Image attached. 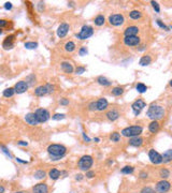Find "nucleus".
I'll list each match as a JSON object with an SVG mask.
<instances>
[{"label": "nucleus", "mask_w": 172, "mask_h": 193, "mask_svg": "<svg viewBox=\"0 0 172 193\" xmlns=\"http://www.w3.org/2000/svg\"><path fill=\"white\" fill-rule=\"evenodd\" d=\"M69 29H70V26H69V24H67V23H62V24L58 26V28H57V30H56L57 37L60 38V39H62V38H65L67 34H68Z\"/></svg>", "instance_id": "4468645a"}, {"label": "nucleus", "mask_w": 172, "mask_h": 193, "mask_svg": "<svg viewBox=\"0 0 172 193\" xmlns=\"http://www.w3.org/2000/svg\"><path fill=\"white\" fill-rule=\"evenodd\" d=\"M135 90L139 93H144L148 90V86L143 83H138L137 85H135Z\"/></svg>", "instance_id": "f704fd0d"}, {"label": "nucleus", "mask_w": 172, "mask_h": 193, "mask_svg": "<svg viewBox=\"0 0 172 193\" xmlns=\"http://www.w3.org/2000/svg\"><path fill=\"white\" fill-rule=\"evenodd\" d=\"M143 132V128L141 126H130V127H126L122 130L120 134L125 137H135L140 136L141 133Z\"/></svg>", "instance_id": "7ed1b4c3"}, {"label": "nucleus", "mask_w": 172, "mask_h": 193, "mask_svg": "<svg viewBox=\"0 0 172 193\" xmlns=\"http://www.w3.org/2000/svg\"><path fill=\"white\" fill-rule=\"evenodd\" d=\"M16 161H17V162H20V163H24V164H27V163H28L27 161H23V160H21L20 158H16Z\"/></svg>", "instance_id": "bf43d9fd"}, {"label": "nucleus", "mask_w": 172, "mask_h": 193, "mask_svg": "<svg viewBox=\"0 0 172 193\" xmlns=\"http://www.w3.org/2000/svg\"><path fill=\"white\" fill-rule=\"evenodd\" d=\"M151 62H152V57H151L150 55H144V56L141 57L140 61H139V64H140L141 67H146L148 66V64H151Z\"/></svg>", "instance_id": "a878e982"}, {"label": "nucleus", "mask_w": 172, "mask_h": 193, "mask_svg": "<svg viewBox=\"0 0 172 193\" xmlns=\"http://www.w3.org/2000/svg\"><path fill=\"white\" fill-rule=\"evenodd\" d=\"M25 48L27 49H36L38 47V43L37 42H33V41H30V42H26L24 44Z\"/></svg>", "instance_id": "58836bf2"}, {"label": "nucleus", "mask_w": 172, "mask_h": 193, "mask_svg": "<svg viewBox=\"0 0 172 193\" xmlns=\"http://www.w3.org/2000/svg\"><path fill=\"white\" fill-rule=\"evenodd\" d=\"M139 32H140L139 27H137V26H128L124 30V36L125 37H135V36L139 34Z\"/></svg>", "instance_id": "a211bd4d"}, {"label": "nucleus", "mask_w": 172, "mask_h": 193, "mask_svg": "<svg viewBox=\"0 0 172 193\" xmlns=\"http://www.w3.org/2000/svg\"><path fill=\"white\" fill-rule=\"evenodd\" d=\"M106 116H107V118L110 120V121H115V120H117L118 118H119L120 114H119V112H118L117 110L113 108V110L108 111V112H107V114H106Z\"/></svg>", "instance_id": "4be33fe9"}, {"label": "nucleus", "mask_w": 172, "mask_h": 193, "mask_svg": "<svg viewBox=\"0 0 172 193\" xmlns=\"http://www.w3.org/2000/svg\"><path fill=\"white\" fill-rule=\"evenodd\" d=\"M171 188V183L167 180V179H161L160 181H158L156 185V192L158 193H167Z\"/></svg>", "instance_id": "9d476101"}, {"label": "nucleus", "mask_w": 172, "mask_h": 193, "mask_svg": "<svg viewBox=\"0 0 172 193\" xmlns=\"http://www.w3.org/2000/svg\"><path fill=\"white\" fill-rule=\"evenodd\" d=\"M145 106H146V103H145L142 99H138V100H135V102L131 104V108H132L133 114H135V116L139 115L141 113V111H142Z\"/></svg>", "instance_id": "9b49d317"}, {"label": "nucleus", "mask_w": 172, "mask_h": 193, "mask_svg": "<svg viewBox=\"0 0 172 193\" xmlns=\"http://www.w3.org/2000/svg\"><path fill=\"white\" fill-rule=\"evenodd\" d=\"M140 193H157V192L153 188H151V187H143V188L141 189Z\"/></svg>", "instance_id": "37998d69"}, {"label": "nucleus", "mask_w": 172, "mask_h": 193, "mask_svg": "<svg viewBox=\"0 0 172 193\" xmlns=\"http://www.w3.org/2000/svg\"><path fill=\"white\" fill-rule=\"evenodd\" d=\"M13 88H14L15 93H17V95H22V93L26 92V91L28 90L29 86L27 85V83H26L25 81H20L15 84Z\"/></svg>", "instance_id": "ddd939ff"}, {"label": "nucleus", "mask_w": 172, "mask_h": 193, "mask_svg": "<svg viewBox=\"0 0 172 193\" xmlns=\"http://www.w3.org/2000/svg\"><path fill=\"white\" fill-rule=\"evenodd\" d=\"M85 71H86V68L83 66H79L75 70H74V72H75L76 75H82L83 73H85Z\"/></svg>", "instance_id": "79ce46f5"}, {"label": "nucleus", "mask_w": 172, "mask_h": 193, "mask_svg": "<svg viewBox=\"0 0 172 193\" xmlns=\"http://www.w3.org/2000/svg\"><path fill=\"white\" fill-rule=\"evenodd\" d=\"M170 175H171V173H170V170L168 169H161L159 171V176L162 179H168L170 177Z\"/></svg>", "instance_id": "c9c22d12"}, {"label": "nucleus", "mask_w": 172, "mask_h": 193, "mask_svg": "<svg viewBox=\"0 0 172 193\" xmlns=\"http://www.w3.org/2000/svg\"><path fill=\"white\" fill-rule=\"evenodd\" d=\"M60 176H62V172L59 171V170H57V169H52V170H49V177L52 179V180H57V179H58Z\"/></svg>", "instance_id": "393cba45"}, {"label": "nucleus", "mask_w": 172, "mask_h": 193, "mask_svg": "<svg viewBox=\"0 0 172 193\" xmlns=\"http://www.w3.org/2000/svg\"><path fill=\"white\" fill-rule=\"evenodd\" d=\"M34 114H36V116H37L38 120H39V123H43V122H46L47 120L51 118V114H49V112L46 110V108H43V107L36 110Z\"/></svg>", "instance_id": "0eeeda50"}, {"label": "nucleus", "mask_w": 172, "mask_h": 193, "mask_svg": "<svg viewBox=\"0 0 172 193\" xmlns=\"http://www.w3.org/2000/svg\"><path fill=\"white\" fill-rule=\"evenodd\" d=\"M0 148L2 149V151L5 152V154H7V156L9 157V158H12V156H11L10 151H9V150H8V148H7V147H5V146H3V145H0Z\"/></svg>", "instance_id": "603ef678"}, {"label": "nucleus", "mask_w": 172, "mask_h": 193, "mask_svg": "<svg viewBox=\"0 0 172 193\" xmlns=\"http://www.w3.org/2000/svg\"><path fill=\"white\" fill-rule=\"evenodd\" d=\"M109 106V102L106 98H99L98 100L96 101V107H97V111L99 112H103V111H106Z\"/></svg>", "instance_id": "6ab92c4d"}, {"label": "nucleus", "mask_w": 172, "mask_h": 193, "mask_svg": "<svg viewBox=\"0 0 172 193\" xmlns=\"http://www.w3.org/2000/svg\"><path fill=\"white\" fill-rule=\"evenodd\" d=\"M166 115V110L164 106L158 104H155V103H152V104L148 106V112H146V116H148L150 119L152 120H160L165 117Z\"/></svg>", "instance_id": "f03ea898"}, {"label": "nucleus", "mask_w": 172, "mask_h": 193, "mask_svg": "<svg viewBox=\"0 0 172 193\" xmlns=\"http://www.w3.org/2000/svg\"><path fill=\"white\" fill-rule=\"evenodd\" d=\"M93 34H94V28L91 27V26H89V25H84L83 27L81 28V31L75 34V37L76 39L84 41V40H87L91 37H93Z\"/></svg>", "instance_id": "423d86ee"}, {"label": "nucleus", "mask_w": 172, "mask_h": 193, "mask_svg": "<svg viewBox=\"0 0 172 193\" xmlns=\"http://www.w3.org/2000/svg\"><path fill=\"white\" fill-rule=\"evenodd\" d=\"M128 144L132 147H141L144 144V139L141 136H135V137H130L129 139V142Z\"/></svg>", "instance_id": "412c9836"}, {"label": "nucleus", "mask_w": 172, "mask_h": 193, "mask_svg": "<svg viewBox=\"0 0 172 193\" xmlns=\"http://www.w3.org/2000/svg\"><path fill=\"white\" fill-rule=\"evenodd\" d=\"M144 49H145V46L143 45V46H141V48H139L138 51H144Z\"/></svg>", "instance_id": "e2e57ef3"}, {"label": "nucleus", "mask_w": 172, "mask_h": 193, "mask_svg": "<svg viewBox=\"0 0 172 193\" xmlns=\"http://www.w3.org/2000/svg\"><path fill=\"white\" fill-rule=\"evenodd\" d=\"M120 172H122L123 174H125V175H129V174H132L133 172H135V167L129 166V165H126V166H124L123 169L120 170Z\"/></svg>", "instance_id": "e433bc0d"}, {"label": "nucleus", "mask_w": 172, "mask_h": 193, "mask_svg": "<svg viewBox=\"0 0 172 193\" xmlns=\"http://www.w3.org/2000/svg\"><path fill=\"white\" fill-rule=\"evenodd\" d=\"M123 93H124V88L123 87H119V86L114 87V88H112V90H111V95H114V97H120Z\"/></svg>", "instance_id": "c756f323"}, {"label": "nucleus", "mask_w": 172, "mask_h": 193, "mask_svg": "<svg viewBox=\"0 0 172 193\" xmlns=\"http://www.w3.org/2000/svg\"><path fill=\"white\" fill-rule=\"evenodd\" d=\"M87 107H88V111H91V112H95V111H97L96 101H91V102H89Z\"/></svg>", "instance_id": "49530a36"}, {"label": "nucleus", "mask_w": 172, "mask_h": 193, "mask_svg": "<svg viewBox=\"0 0 172 193\" xmlns=\"http://www.w3.org/2000/svg\"><path fill=\"white\" fill-rule=\"evenodd\" d=\"M9 24H10V20H5V18H1V20H0V28H1V29L5 27H9Z\"/></svg>", "instance_id": "c03bdc74"}, {"label": "nucleus", "mask_w": 172, "mask_h": 193, "mask_svg": "<svg viewBox=\"0 0 172 193\" xmlns=\"http://www.w3.org/2000/svg\"><path fill=\"white\" fill-rule=\"evenodd\" d=\"M123 42L126 46H129V47L139 46L141 43V39L138 37V36H135V37H125L123 40Z\"/></svg>", "instance_id": "f8f14e48"}, {"label": "nucleus", "mask_w": 172, "mask_h": 193, "mask_svg": "<svg viewBox=\"0 0 172 193\" xmlns=\"http://www.w3.org/2000/svg\"><path fill=\"white\" fill-rule=\"evenodd\" d=\"M64 48L67 53H72V51H75L76 45L73 41H68V42H66V44L64 45Z\"/></svg>", "instance_id": "cd10ccee"}, {"label": "nucleus", "mask_w": 172, "mask_h": 193, "mask_svg": "<svg viewBox=\"0 0 172 193\" xmlns=\"http://www.w3.org/2000/svg\"><path fill=\"white\" fill-rule=\"evenodd\" d=\"M148 159L155 165H158V164L162 163V157L161 154L158 151H156L155 149H150L148 150Z\"/></svg>", "instance_id": "1a4fd4ad"}, {"label": "nucleus", "mask_w": 172, "mask_h": 193, "mask_svg": "<svg viewBox=\"0 0 172 193\" xmlns=\"http://www.w3.org/2000/svg\"><path fill=\"white\" fill-rule=\"evenodd\" d=\"M87 54H88V51H87L86 46H82L81 48L79 49V55H80V56H86Z\"/></svg>", "instance_id": "de8ad7c7"}, {"label": "nucleus", "mask_w": 172, "mask_h": 193, "mask_svg": "<svg viewBox=\"0 0 172 193\" xmlns=\"http://www.w3.org/2000/svg\"><path fill=\"white\" fill-rule=\"evenodd\" d=\"M94 23H95V25H96V26L101 27V26H103V25H104V23H106V18H104V16H103L102 14H99V15H97V16L95 17Z\"/></svg>", "instance_id": "c85d7f7f"}, {"label": "nucleus", "mask_w": 172, "mask_h": 193, "mask_svg": "<svg viewBox=\"0 0 172 193\" xmlns=\"http://www.w3.org/2000/svg\"><path fill=\"white\" fill-rule=\"evenodd\" d=\"M55 91V86L53 84L46 83L44 85H40L38 86L37 88L34 89V95L37 97H44L46 95H51Z\"/></svg>", "instance_id": "20e7f679"}, {"label": "nucleus", "mask_w": 172, "mask_h": 193, "mask_svg": "<svg viewBox=\"0 0 172 193\" xmlns=\"http://www.w3.org/2000/svg\"><path fill=\"white\" fill-rule=\"evenodd\" d=\"M69 103H70V101L67 98H62L59 100V104L62 105V106H67V105H69Z\"/></svg>", "instance_id": "8fccbe9b"}, {"label": "nucleus", "mask_w": 172, "mask_h": 193, "mask_svg": "<svg viewBox=\"0 0 172 193\" xmlns=\"http://www.w3.org/2000/svg\"><path fill=\"white\" fill-rule=\"evenodd\" d=\"M60 68L66 74H71L74 72V67L70 61H62L60 64Z\"/></svg>", "instance_id": "aec40b11"}, {"label": "nucleus", "mask_w": 172, "mask_h": 193, "mask_svg": "<svg viewBox=\"0 0 172 193\" xmlns=\"http://www.w3.org/2000/svg\"><path fill=\"white\" fill-rule=\"evenodd\" d=\"M161 157L164 163H170L172 161V149H168L167 151L164 152V154H161Z\"/></svg>", "instance_id": "bb28decb"}, {"label": "nucleus", "mask_w": 172, "mask_h": 193, "mask_svg": "<svg viewBox=\"0 0 172 193\" xmlns=\"http://www.w3.org/2000/svg\"><path fill=\"white\" fill-rule=\"evenodd\" d=\"M94 142L99 143V142H100V139H99V137H95V139H94Z\"/></svg>", "instance_id": "680f3d73"}, {"label": "nucleus", "mask_w": 172, "mask_h": 193, "mask_svg": "<svg viewBox=\"0 0 172 193\" xmlns=\"http://www.w3.org/2000/svg\"><path fill=\"white\" fill-rule=\"evenodd\" d=\"M38 10H39L40 12L44 10V2H39V5H38Z\"/></svg>", "instance_id": "4d7b16f0"}, {"label": "nucleus", "mask_w": 172, "mask_h": 193, "mask_svg": "<svg viewBox=\"0 0 172 193\" xmlns=\"http://www.w3.org/2000/svg\"><path fill=\"white\" fill-rule=\"evenodd\" d=\"M3 97L5 98H12L13 95H15V91H14V88L13 87H9V88H5L2 92Z\"/></svg>", "instance_id": "473e14b6"}, {"label": "nucleus", "mask_w": 172, "mask_h": 193, "mask_svg": "<svg viewBox=\"0 0 172 193\" xmlns=\"http://www.w3.org/2000/svg\"><path fill=\"white\" fill-rule=\"evenodd\" d=\"M14 41H15V36L14 34H10L5 37V39L2 42V47L5 51H9V49H12L14 47Z\"/></svg>", "instance_id": "2eb2a0df"}, {"label": "nucleus", "mask_w": 172, "mask_h": 193, "mask_svg": "<svg viewBox=\"0 0 172 193\" xmlns=\"http://www.w3.org/2000/svg\"><path fill=\"white\" fill-rule=\"evenodd\" d=\"M36 81H37V77H36V75H34L33 73L32 74H29L28 76H26V83H27V85L29 86H33L34 83H36Z\"/></svg>", "instance_id": "72a5a7b5"}, {"label": "nucleus", "mask_w": 172, "mask_h": 193, "mask_svg": "<svg viewBox=\"0 0 172 193\" xmlns=\"http://www.w3.org/2000/svg\"><path fill=\"white\" fill-rule=\"evenodd\" d=\"M139 177H140L141 179H146L148 177V174L146 173V172L142 171V172H140V174H139Z\"/></svg>", "instance_id": "864d4df0"}, {"label": "nucleus", "mask_w": 172, "mask_h": 193, "mask_svg": "<svg viewBox=\"0 0 172 193\" xmlns=\"http://www.w3.org/2000/svg\"><path fill=\"white\" fill-rule=\"evenodd\" d=\"M82 136H83V139H84V141H85L86 143H89V142H91V139H89V137H88V136H87V135L85 134V132H83V133H82Z\"/></svg>", "instance_id": "6e6d98bb"}, {"label": "nucleus", "mask_w": 172, "mask_h": 193, "mask_svg": "<svg viewBox=\"0 0 172 193\" xmlns=\"http://www.w3.org/2000/svg\"><path fill=\"white\" fill-rule=\"evenodd\" d=\"M83 178H84V176H83V175H82V174H76L75 177H74V179H75L76 181H81V180H83Z\"/></svg>", "instance_id": "5fc2aeb1"}, {"label": "nucleus", "mask_w": 172, "mask_h": 193, "mask_svg": "<svg viewBox=\"0 0 172 193\" xmlns=\"http://www.w3.org/2000/svg\"><path fill=\"white\" fill-rule=\"evenodd\" d=\"M65 118H66V114H62V113H56V114L52 116V119L53 120H62Z\"/></svg>", "instance_id": "a19ab883"}, {"label": "nucleus", "mask_w": 172, "mask_h": 193, "mask_svg": "<svg viewBox=\"0 0 172 193\" xmlns=\"http://www.w3.org/2000/svg\"><path fill=\"white\" fill-rule=\"evenodd\" d=\"M151 5H152L153 9L155 10V12L159 13L160 12V7H159V3L157 1H151Z\"/></svg>", "instance_id": "a18cd8bd"}, {"label": "nucleus", "mask_w": 172, "mask_h": 193, "mask_svg": "<svg viewBox=\"0 0 172 193\" xmlns=\"http://www.w3.org/2000/svg\"><path fill=\"white\" fill-rule=\"evenodd\" d=\"M94 164V159L91 156H88V154H86V156H83L80 158L79 162H78V166H79V169L81 171H89L91 167L93 166Z\"/></svg>", "instance_id": "39448f33"}, {"label": "nucleus", "mask_w": 172, "mask_h": 193, "mask_svg": "<svg viewBox=\"0 0 172 193\" xmlns=\"http://www.w3.org/2000/svg\"><path fill=\"white\" fill-rule=\"evenodd\" d=\"M109 23L114 27H118L125 23V17L123 14H112L109 16Z\"/></svg>", "instance_id": "6e6552de"}, {"label": "nucleus", "mask_w": 172, "mask_h": 193, "mask_svg": "<svg viewBox=\"0 0 172 193\" xmlns=\"http://www.w3.org/2000/svg\"><path fill=\"white\" fill-rule=\"evenodd\" d=\"M2 32H3V31H2V29L0 28V34H2Z\"/></svg>", "instance_id": "69168bd1"}, {"label": "nucleus", "mask_w": 172, "mask_h": 193, "mask_svg": "<svg viewBox=\"0 0 172 193\" xmlns=\"http://www.w3.org/2000/svg\"><path fill=\"white\" fill-rule=\"evenodd\" d=\"M5 188L0 185V193H5Z\"/></svg>", "instance_id": "052dcab7"}, {"label": "nucleus", "mask_w": 172, "mask_h": 193, "mask_svg": "<svg viewBox=\"0 0 172 193\" xmlns=\"http://www.w3.org/2000/svg\"><path fill=\"white\" fill-rule=\"evenodd\" d=\"M160 129V123L159 121H157V120H152V121L150 122V125H148V131H150L151 133H157L158 131H159Z\"/></svg>", "instance_id": "5701e85b"}, {"label": "nucleus", "mask_w": 172, "mask_h": 193, "mask_svg": "<svg viewBox=\"0 0 172 193\" xmlns=\"http://www.w3.org/2000/svg\"><path fill=\"white\" fill-rule=\"evenodd\" d=\"M45 176H46V173H45L43 170H38V171L34 172L33 174V177L38 180H42V179H44Z\"/></svg>", "instance_id": "2f4dec72"}, {"label": "nucleus", "mask_w": 172, "mask_h": 193, "mask_svg": "<svg viewBox=\"0 0 172 193\" xmlns=\"http://www.w3.org/2000/svg\"><path fill=\"white\" fill-rule=\"evenodd\" d=\"M17 145H18V146H27L28 143L25 142V141H20V142H17Z\"/></svg>", "instance_id": "13d9d810"}, {"label": "nucleus", "mask_w": 172, "mask_h": 193, "mask_svg": "<svg viewBox=\"0 0 172 193\" xmlns=\"http://www.w3.org/2000/svg\"><path fill=\"white\" fill-rule=\"evenodd\" d=\"M95 175H96V174H95V172L94 171H91V170H89V171H86V178H88V179H91V178H94V177H95Z\"/></svg>", "instance_id": "09e8293b"}, {"label": "nucleus", "mask_w": 172, "mask_h": 193, "mask_svg": "<svg viewBox=\"0 0 172 193\" xmlns=\"http://www.w3.org/2000/svg\"><path fill=\"white\" fill-rule=\"evenodd\" d=\"M3 8H5V10H7V11L12 10V8H13L12 2H10V1H8V2H5V5H3Z\"/></svg>", "instance_id": "3c124183"}, {"label": "nucleus", "mask_w": 172, "mask_h": 193, "mask_svg": "<svg viewBox=\"0 0 172 193\" xmlns=\"http://www.w3.org/2000/svg\"><path fill=\"white\" fill-rule=\"evenodd\" d=\"M47 152L52 161H58L66 156L67 147L62 144H51L47 147Z\"/></svg>", "instance_id": "f257e3e1"}, {"label": "nucleus", "mask_w": 172, "mask_h": 193, "mask_svg": "<svg viewBox=\"0 0 172 193\" xmlns=\"http://www.w3.org/2000/svg\"><path fill=\"white\" fill-rule=\"evenodd\" d=\"M97 83H98L99 85L103 86V87H109V86L112 85V82H111L110 79H108L106 76H102V75L97 77Z\"/></svg>", "instance_id": "b1692460"}, {"label": "nucleus", "mask_w": 172, "mask_h": 193, "mask_svg": "<svg viewBox=\"0 0 172 193\" xmlns=\"http://www.w3.org/2000/svg\"><path fill=\"white\" fill-rule=\"evenodd\" d=\"M14 193H25L24 191H17V192H14Z\"/></svg>", "instance_id": "0e129e2a"}, {"label": "nucleus", "mask_w": 172, "mask_h": 193, "mask_svg": "<svg viewBox=\"0 0 172 193\" xmlns=\"http://www.w3.org/2000/svg\"><path fill=\"white\" fill-rule=\"evenodd\" d=\"M156 24H157L158 26L161 28V29L166 30V31H170V29H171V27H170V26H167L165 23L162 22V20H156Z\"/></svg>", "instance_id": "ea45409f"}, {"label": "nucleus", "mask_w": 172, "mask_h": 193, "mask_svg": "<svg viewBox=\"0 0 172 193\" xmlns=\"http://www.w3.org/2000/svg\"><path fill=\"white\" fill-rule=\"evenodd\" d=\"M32 193H49V186L44 182H40L32 187Z\"/></svg>", "instance_id": "dca6fc26"}, {"label": "nucleus", "mask_w": 172, "mask_h": 193, "mask_svg": "<svg viewBox=\"0 0 172 193\" xmlns=\"http://www.w3.org/2000/svg\"><path fill=\"white\" fill-rule=\"evenodd\" d=\"M120 139V133L119 132H113L110 134V141L111 142H114V143H117L119 142Z\"/></svg>", "instance_id": "4c0bfd02"}, {"label": "nucleus", "mask_w": 172, "mask_h": 193, "mask_svg": "<svg viewBox=\"0 0 172 193\" xmlns=\"http://www.w3.org/2000/svg\"><path fill=\"white\" fill-rule=\"evenodd\" d=\"M24 119L29 126H38L39 125V120H38V118H37V116H36V114H34V112L26 114Z\"/></svg>", "instance_id": "f3484780"}, {"label": "nucleus", "mask_w": 172, "mask_h": 193, "mask_svg": "<svg viewBox=\"0 0 172 193\" xmlns=\"http://www.w3.org/2000/svg\"><path fill=\"white\" fill-rule=\"evenodd\" d=\"M129 17H130L131 20H140L141 17H142V13H141L140 11H138V10H132L130 13H129Z\"/></svg>", "instance_id": "7c9ffc66"}]
</instances>
